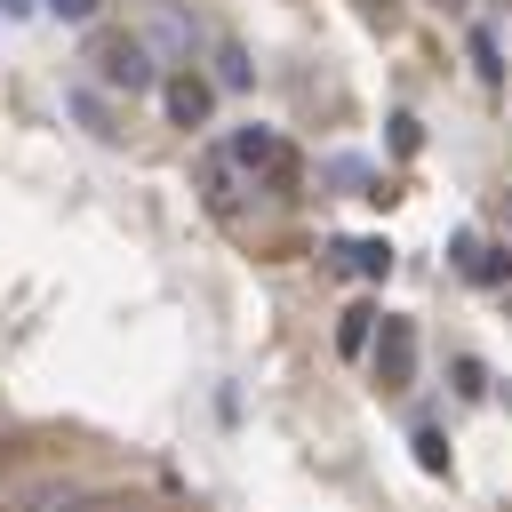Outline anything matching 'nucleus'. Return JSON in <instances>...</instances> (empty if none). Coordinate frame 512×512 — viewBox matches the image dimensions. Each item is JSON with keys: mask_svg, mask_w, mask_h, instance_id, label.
<instances>
[{"mask_svg": "<svg viewBox=\"0 0 512 512\" xmlns=\"http://www.w3.org/2000/svg\"><path fill=\"white\" fill-rule=\"evenodd\" d=\"M88 64H96V80L120 88V96H144V88L160 80V64H152V48H144L136 32H96V40H88Z\"/></svg>", "mask_w": 512, "mask_h": 512, "instance_id": "f257e3e1", "label": "nucleus"}, {"mask_svg": "<svg viewBox=\"0 0 512 512\" xmlns=\"http://www.w3.org/2000/svg\"><path fill=\"white\" fill-rule=\"evenodd\" d=\"M408 376H416V328L384 312V336H376V384H392V392H400Z\"/></svg>", "mask_w": 512, "mask_h": 512, "instance_id": "f03ea898", "label": "nucleus"}, {"mask_svg": "<svg viewBox=\"0 0 512 512\" xmlns=\"http://www.w3.org/2000/svg\"><path fill=\"white\" fill-rule=\"evenodd\" d=\"M160 96H168V120H176V128H200V120H208V104H216V88H208L200 72H168V80H160Z\"/></svg>", "mask_w": 512, "mask_h": 512, "instance_id": "7ed1b4c3", "label": "nucleus"}, {"mask_svg": "<svg viewBox=\"0 0 512 512\" xmlns=\"http://www.w3.org/2000/svg\"><path fill=\"white\" fill-rule=\"evenodd\" d=\"M232 168H288V152H280V136L272 128H232V152H224Z\"/></svg>", "mask_w": 512, "mask_h": 512, "instance_id": "20e7f679", "label": "nucleus"}, {"mask_svg": "<svg viewBox=\"0 0 512 512\" xmlns=\"http://www.w3.org/2000/svg\"><path fill=\"white\" fill-rule=\"evenodd\" d=\"M456 264H464V280H480V288H496L504 280V248H488V240H456Z\"/></svg>", "mask_w": 512, "mask_h": 512, "instance_id": "39448f33", "label": "nucleus"}, {"mask_svg": "<svg viewBox=\"0 0 512 512\" xmlns=\"http://www.w3.org/2000/svg\"><path fill=\"white\" fill-rule=\"evenodd\" d=\"M344 256H352V272H360V280H384V272H392V248H384V240H352Z\"/></svg>", "mask_w": 512, "mask_h": 512, "instance_id": "423d86ee", "label": "nucleus"}, {"mask_svg": "<svg viewBox=\"0 0 512 512\" xmlns=\"http://www.w3.org/2000/svg\"><path fill=\"white\" fill-rule=\"evenodd\" d=\"M200 184H208V208L224 216V208H232V160H208V168H200Z\"/></svg>", "mask_w": 512, "mask_h": 512, "instance_id": "0eeeda50", "label": "nucleus"}, {"mask_svg": "<svg viewBox=\"0 0 512 512\" xmlns=\"http://www.w3.org/2000/svg\"><path fill=\"white\" fill-rule=\"evenodd\" d=\"M368 320H376V312H368V304H352V312H344V328H336V352H368Z\"/></svg>", "mask_w": 512, "mask_h": 512, "instance_id": "6e6552de", "label": "nucleus"}, {"mask_svg": "<svg viewBox=\"0 0 512 512\" xmlns=\"http://www.w3.org/2000/svg\"><path fill=\"white\" fill-rule=\"evenodd\" d=\"M216 80H224V88H248V56H240V48H216Z\"/></svg>", "mask_w": 512, "mask_h": 512, "instance_id": "1a4fd4ad", "label": "nucleus"}, {"mask_svg": "<svg viewBox=\"0 0 512 512\" xmlns=\"http://www.w3.org/2000/svg\"><path fill=\"white\" fill-rule=\"evenodd\" d=\"M416 456H424V472H448V448H440V432H416Z\"/></svg>", "mask_w": 512, "mask_h": 512, "instance_id": "9d476101", "label": "nucleus"}, {"mask_svg": "<svg viewBox=\"0 0 512 512\" xmlns=\"http://www.w3.org/2000/svg\"><path fill=\"white\" fill-rule=\"evenodd\" d=\"M48 8H56V16H64V24H88V16H96V8H104V0H48Z\"/></svg>", "mask_w": 512, "mask_h": 512, "instance_id": "9b49d317", "label": "nucleus"}, {"mask_svg": "<svg viewBox=\"0 0 512 512\" xmlns=\"http://www.w3.org/2000/svg\"><path fill=\"white\" fill-rule=\"evenodd\" d=\"M360 8H376V0H360Z\"/></svg>", "mask_w": 512, "mask_h": 512, "instance_id": "f8f14e48", "label": "nucleus"}]
</instances>
